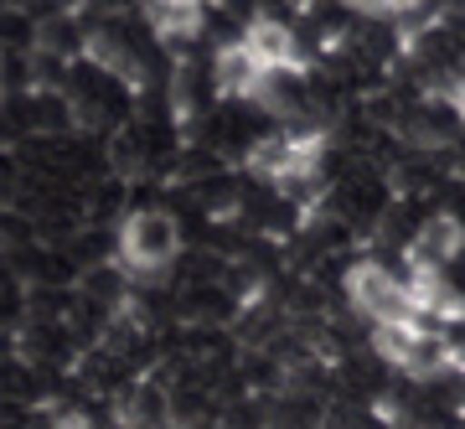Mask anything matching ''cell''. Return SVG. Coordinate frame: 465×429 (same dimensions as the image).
<instances>
[{
	"mask_svg": "<svg viewBox=\"0 0 465 429\" xmlns=\"http://www.w3.org/2000/svg\"><path fill=\"white\" fill-rule=\"evenodd\" d=\"M52 429H94L84 419V414H57V419H52Z\"/></svg>",
	"mask_w": 465,
	"mask_h": 429,
	"instance_id": "cell-10",
	"label": "cell"
},
{
	"mask_svg": "<svg viewBox=\"0 0 465 429\" xmlns=\"http://www.w3.org/2000/svg\"><path fill=\"white\" fill-rule=\"evenodd\" d=\"M243 47L253 52V63L264 67V73H284V78H300V73L311 67V57L300 52L295 32H290L284 21H269V16L249 21V32H243Z\"/></svg>",
	"mask_w": 465,
	"mask_h": 429,
	"instance_id": "cell-3",
	"label": "cell"
},
{
	"mask_svg": "<svg viewBox=\"0 0 465 429\" xmlns=\"http://www.w3.org/2000/svg\"><path fill=\"white\" fill-rule=\"evenodd\" d=\"M357 11H367V16H409V11H419V0H357Z\"/></svg>",
	"mask_w": 465,
	"mask_h": 429,
	"instance_id": "cell-9",
	"label": "cell"
},
{
	"mask_svg": "<svg viewBox=\"0 0 465 429\" xmlns=\"http://www.w3.org/2000/svg\"><path fill=\"white\" fill-rule=\"evenodd\" d=\"M347 300L351 311L367 315L372 326L378 321H409V295H403V274H393L388 264L378 259H362V264L347 269Z\"/></svg>",
	"mask_w": 465,
	"mask_h": 429,
	"instance_id": "cell-2",
	"label": "cell"
},
{
	"mask_svg": "<svg viewBox=\"0 0 465 429\" xmlns=\"http://www.w3.org/2000/svg\"><path fill=\"white\" fill-rule=\"evenodd\" d=\"M182 254V228L161 207H140L119 223V264L130 274H166Z\"/></svg>",
	"mask_w": 465,
	"mask_h": 429,
	"instance_id": "cell-1",
	"label": "cell"
},
{
	"mask_svg": "<svg viewBox=\"0 0 465 429\" xmlns=\"http://www.w3.org/2000/svg\"><path fill=\"white\" fill-rule=\"evenodd\" d=\"M419 331H424V321H414V315H409V321H378V326H372V352L403 373V363H409V352H414V342H419Z\"/></svg>",
	"mask_w": 465,
	"mask_h": 429,
	"instance_id": "cell-7",
	"label": "cell"
},
{
	"mask_svg": "<svg viewBox=\"0 0 465 429\" xmlns=\"http://www.w3.org/2000/svg\"><path fill=\"white\" fill-rule=\"evenodd\" d=\"M88 52H94V63H104L109 73H119L124 83H134V78H140V67H134V57H130L124 47H119L114 36H94V42H88Z\"/></svg>",
	"mask_w": 465,
	"mask_h": 429,
	"instance_id": "cell-8",
	"label": "cell"
},
{
	"mask_svg": "<svg viewBox=\"0 0 465 429\" xmlns=\"http://www.w3.org/2000/svg\"><path fill=\"white\" fill-rule=\"evenodd\" d=\"M145 21L161 42H192L202 32V0H145Z\"/></svg>",
	"mask_w": 465,
	"mask_h": 429,
	"instance_id": "cell-6",
	"label": "cell"
},
{
	"mask_svg": "<svg viewBox=\"0 0 465 429\" xmlns=\"http://www.w3.org/2000/svg\"><path fill=\"white\" fill-rule=\"evenodd\" d=\"M264 78H269V73L253 63V52L243 47V42L217 47V57H213V88L223 94V99H249V94L264 88Z\"/></svg>",
	"mask_w": 465,
	"mask_h": 429,
	"instance_id": "cell-5",
	"label": "cell"
},
{
	"mask_svg": "<svg viewBox=\"0 0 465 429\" xmlns=\"http://www.w3.org/2000/svg\"><path fill=\"white\" fill-rule=\"evenodd\" d=\"M465 254V223L455 213L424 217L409 238V269H450Z\"/></svg>",
	"mask_w": 465,
	"mask_h": 429,
	"instance_id": "cell-4",
	"label": "cell"
},
{
	"mask_svg": "<svg viewBox=\"0 0 465 429\" xmlns=\"http://www.w3.org/2000/svg\"><path fill=\"white\" fill-rule=\"evenodd\" d=\"M171 429H223L217 419H182V424H171Z\"/></svg>",
	"mask_w": 465,
	"mask_h": 429,
	"instance_id": "cell-11",
	"label": "cell"
}]
</instances>
